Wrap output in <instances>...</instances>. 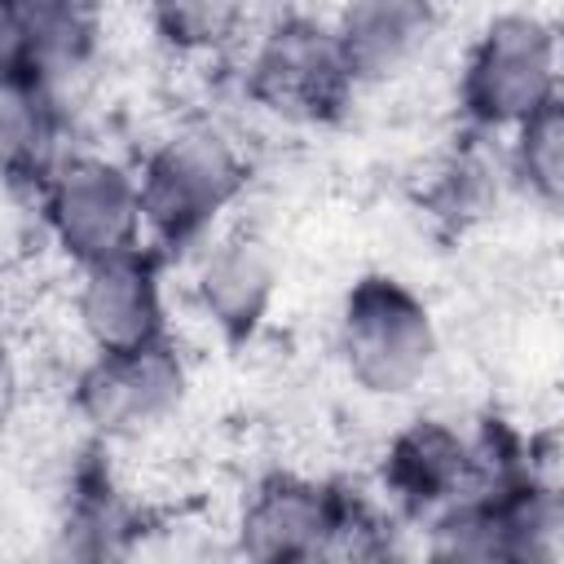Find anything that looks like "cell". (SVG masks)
<instances>
[{
  "mask_svg": "<svg viewBox=\"0 0 564 564\" xmlns=\"http://www.w3.org/2000/svg\"><path fill=\"white\" fill-rule=\"evenodd\" d=\"M44 216L53 238L79 264L132 251L141 238L137 181L106 159H70L44 181Z\"/></svg>",
  "mask_w": 564,
  "mask_h": 564,
  "instance_id": "cell-4",
  "label": "cell"
},
{
  "mask_svg": "<svg viewBox=\"0 0 564 564\" xmlns=\"http://www.w3.org/2000/svg\"><path fill=\"white\" fill-rule=\"evenodd\" d=\"M348 70L335 44V31L308 22V18H286L278 22L251 66H247V88L260 106L286 119H322L344 101Z\"/></svg>",
  "mask_w": 564,
  "mask_h": 564,
  "instance_id": "cell-5",
  "label": "cell"
},
{
  "mask_svg": "<svg viewBox=\"0 0 564 564\" xmlns=\"http://www.w3.org/2000/svg\"><path fill=\"white\" fill-rule=\"evenodd\" d=\"M0 167L40 185L57 172V110L44 79L0 88Z\"/></svg>",
  "mask_w": 564,
  "mask_h": 564,
  "instance_id": "cell-12",
  "label": "cell"
},
{
  "mask_svg": "<svg viewBox=\"0 0 564 564\" xmlns=\"http://www.w3.org/2000/svg\"><path fill=\"white\" fill-rule=\"evenodd\" d=\"M476 476V454L441 423H414L388 454V485L410 507L454 502Z\"/></svg>",
  "mask_w": 564,
  "mask_h": 564,
  "instance_id": "cell-11",
  "label": "cell"
},
{
  "mask_svg": "<svg viewBox=\"0 0 564 564\" xmlns=\"http://www.w3.org/2000/svg\"><path fill=\"white\" fill-rule=\"evenodd\" d=\"M467 115L485 128H520L555 101V35L529 13L489 22L463 75Z\"/></svg>",
  "mask_w": 564,
  "mask_h": 564,
  "instance_id": "cell-3",
  "label": "cell"
},
{
  "mask_svg": "<svg viewBox=\"0 0 564 564\" xmlns=\"http://www.w3.org/2000/svg\"><path fill=\"white\" fill-rule=\"evenodd\" d=\"M79 326L97 344V352H119L163 339V295L150 256L132 247L97 264H84Z\"/></svg>",
  "mask_w": 564,
  "mask_h": 564,
  "instance_id": "cell-8",
  "label": "cell"
},
{
  "mask_svg": "<svg viewBox=\"0 0 564 564\" xmlns=\"http://www.w3.org/2000/svg\"><path fill=\"white\" fill-rule=\"evenodd\" d=\"M13 401H18V375H13V361H9L4 348H0V423L9 419Z\"/></svg>",
  "mask_w": 564,
  "mask_h": 564,
  "instance_id": "cell-17",
  "label": "cell"
},
{
  "mask_svg": "<svg viewBox=\"0 0 564 564\" xmlns=\"http://www.w3.org/2000/svg\"><path fill=\"white\" fill-rule=\"evenodd\" d=\"M339 352L348 361V375L379 397L410 392L432 357H436V330L427 308L392 278H366L352 286L344 317H339Z\"/></svg>",
  "mask_w": 564,
  "mask_h": 564,
  "instance_id": "cell-1",
  "label": "cell"
},
{
  "mask_svg": "<svg viewBox=\"0 0 564 564\" xmlns=\"http://www.w3.org/2000/svg\"><path fill=\"white\" fill-rule=\"evenodd\" d=\"M185 392L181 357L154 339L141 348L97 352V361L79 379V410L93 427L110 436H137L163 423Z\"/></svg>",
  "mask_w": 564,
  "mask_h": 564,
  "instance_id": "cell-6",
  "label": "cell"
},
{
  "mask_svg": "<svg viewBox=\"0 0 564 564\" xmlns=\"http://www.w3.org/2000/svg\"><path fill=\"white\" fill-rule=\"evenodd\" d=\"M432 31V0H352L335 26V44L352 84H379L401 75L427 48Z\"/></svg>",
  "mask_w": 564,
  "mask_h": 564,
  "instance_id": "cell-9",
  "label": "cell"
},
{
  "mask_svg": "<svg viewBox=\"0 0 564 564\" xmlns=\"http://www.w3.org/2000/svg\"><path fill=\"white\" fill-rule=\"evenodd\" d=\"M242 159L216 128H185L172 141H163L141 181V220L167 238L185 242L203 234L242 189Z\"/></svg>",
  "mask_w": 564,
  "mask_h": 564,
  "instance_id": "cell-2",
  "label": "cell"
},
{
  "mask_svg": "<svg viewBox=\"0 0 564 564\" xmlns=\"http://www.w3.org/2000/svg\"><path fill=\"white\" fill-rule=\"evenodd\" d=\"M352 529V507L295 476H273L256 489L242 516V551L256 560H313L335 551Z\"/></svg>",
  "mask_w": 564,
  "mask_h": 564,
  "instance_id": "cell-7",
  "label": "cell"
},
{
  "mask_svg": "<svg viewBox=\"0 0 564 564\" xmlns=\"http://www.w3.org/2000/svg\"><path fill=\"white\" fill-rule=\"evenodd\" d=\"M18 79H35L31 53H26V35H22L18 0H0V88L18 84Z\"/></svg>",
  "mask_w": 564,
  "mask_h": 564,
  "instance_id": "cell-16",
  "label": "cell"
},
{
  "mask_svg": "<svg viewBox=\"0 0 564 564\" xmlns=\"http://www.w3.org/2000/svg\"><path fill=\"white\" fill-rule=\"evenodd\" d=\"M273 295V264L269 251L251 238H229L207 251L198 269V304L225 335H247L264 317Z\"/></svg>",
  "mask_w": 564,
  "mask_h": 564,
  "instance_id": "cell-10",
  "label": "cell"
},
{
  "mask_svg": "<svg viewBox=\"0 0 564 564\" xmlns=\"http://www.w3.org/2000/svg\"><path fill=\"white\" fill-rule=\"evenodd\" d=\"M26 53H31V75L53 79L75 66L97 44V4L93 0H18Z\"/></svg>",
  "mask_w": 564,
  "mask_h": 564,
  "instance_id": "cell-13",
  "label": "cell"
},
{
  "mask_svg": "<svg viewBox=\"0 0 564 564\" xmlns=\"http://www.w3.org/2000/svg\"><path fill=\"white\" fill-rule=\"evenodd\" d=\"M247 9L251 0H154V26L185 53H212L242 31Z\"/></svg>",
  "mask_w": 564,
  "mask_h": 564,
  "instance_id": "cell-14",
  "label": "cell"
},
{
  "mask_svg": "<svg viewBox=\"0 0 564 564\" xmlns=\"http://www.w3.org/2000/svg\"><path fill=\"white\" fill-rule=\"evenodd\" d=\"M516 172L542 203H560L564 194V119H560V97L529 115L516 128Z\"/></svg>",
  "mask_w": 564,
  "mask_h": 564,
  "instance_id": "cell-15",
  "label": "cell"
}]
</instances>
